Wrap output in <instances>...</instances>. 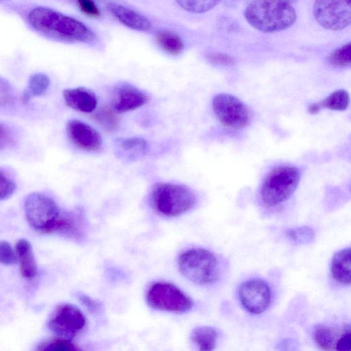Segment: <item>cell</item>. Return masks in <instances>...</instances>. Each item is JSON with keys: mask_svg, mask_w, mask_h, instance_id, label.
Returning <instances> with one entry per match:
<instances>
[{"mask_svg": "<svg viewBox=\"0 0 351 351\" xmlns=\"http://www.w3.org/2000/svg\"><path fill=\"white\" fill-rule=\"evenodd\" d=\"M147 97L138 88L129 84L114 87L111 95V106L119 112L135 110L145 104Z\"/></svg>", "mask_w": 351, "mask_h": 351, "instance_id": "13", "label": "cell"}, {"mask_svg": "<svg viewBox=\"0 0 351 351\" xmlns=\"http://www.w3.org/2000/svg\"><path fill=\"white\" fill-rule=\"evenodd\" d=\"M149 201L158 213L167 217H176L190 210L196 197L193 191L183 184L157 183L150 193Z\"/></svg>", "mask_w": 351, "mask_h": 351, "instance_id": "3", "label": "cell"}, {"mask_svg": "<svg viewBox=\"0 0 351 351\" xmlns=\"http://www.w3.org/2000/svg\"><path fill=\"white\" fill-rule=\"evenodd\" d=\"M69 140L77 147L87 152H97L101 147V138L91 126L79 120H71L66 125Z\"/></svg>", "mask_w": 351, "mask_h": 351, "instance_id": "12", "label": "cell"}, {"mask_svg": "<svg viewBox=\"0 0 351 351\" xmlns=\"http://www.w3.org/2000/svg\"><path fill=\"white\" fill-rule=\"evenodd\" d=\"M24 211L34 230L43 233L56 232L61 213L52 198L40 193H32L25 199Z\"/></svg>", "mask_w": 351, "mask_h": 351, "instance_id": "6", "label": "cell"}, {"mask_svg": "<svg viewBox=\"0 0 351 351\" xmlns=\"http://www.w3.org/2000/svg\"><path fill=\"white\" fill-rule=\"evenodd\" d=\"M63 97L69 107L82 112L93 111L97 104L94 92L84 87L65 89Z\"/></svg>", "mask_w": 351, "mask_h": 351, "instance_id": "14", "label": "cell"}, {"mask_svg": "<svg viewBox=\"0 0 351 351\" xmlns=\"http://www.w3.org/2000/svg\"><path fill=\"white\" fill-rule=\"evenodd\" d=\"M214 113L224 126L239 130L250 122V113L245 104L237 97L227 93L217 95L213 99Z\"/></svg>", "mask_w": 351, "mask_h": 351, "instance_id": "10", "label": "cell"}, {"mask_svg": "<svg viewBox=\"0 0 351 351\" xmlns=\"http://www.w3.org/2000/svg\"><path fill=\"white\" fill-rule=\"evenodd\" d=\"M321 106L319 105V103H313V104H311V105H309L308 106V112L311 113V114H317V112H319L320 109H321Z\"/></svg>", "mask_w": 351, "mask_h": 351, "instance_id": "38", "label": "cell"}, {"mask_svg": "<svg viewBox=\"0 0 351 351\" xmlns=\"http://www.w3.org/2000/svg\"><path fill=\"white\" fill-rule=\"evenodd\" d=\"M331 274L334 280L343 285H350L351 282L350 247L337 251L331 261Z\"/></svg>", "mask_w": 351, "mask_h": 351, "instance_id": "16", "label": "cell"}, {"mask_svg": "<svg viewBox=\"0 0 351 351\" xmlns=\"http://www.w3.org/2000/svg\"><path fill=\"white\" fill-rule=\"evenodd\" d=\"M285 1H287L289 3H295V2L299 1L300 0H285Z\"/></svg>", "mask_w": 351, "mask_h": 351, "instance_id": "39", "label": "cell"}, {"mask_svg": "<svg viewBox=\"0 0 351 351\" xmlns=\"http://www.w3.org/2000/svg\"><path fill=\"white\" fill-rule=\"evenodd\" d=\"M12 139L7 127L0 123V150L9 145Z\"/></svg>", "mask_w": 351, "mask_h": 351, "instance_id": "35", "label": "cell"}, {"mask_svg": "<svg viewBox=\"0 0 351 351\" xmlns=\"http://www.w3.org/2000/svg\"><path fill=\"white\" fill-rule=\"evenodd\" d=\"M86 320L76 306L63 303L58 305L50 314L47 325L57 337L73 339L84 328Z\"/></svg>", "mask_w": 351, "mask_h": 351, "instance_id": "8", "label": "cell"}, {"mask_svg": "<svg viewBox=\"0 0 351 351\" xmlns=\"http://www.w3.org/2000/svg\"><path fill=\"white\" fill-rule=\"evenodd\" d=\"M156 40L164 51L171 55H178L184 49V43L181 38L169 31L158 32L156 36Z\"/></svg>", "mask_w": 351, "mask_h": 351, "instance_id": "20", "label": "cell"}, {"mask_svg": "<svg viewBox=\"0 0 351 351\" xmlns=\"http://www.w3.org/2000/svg\"><path fill=\"white\" fill-rule=\"evenodd\" d=\"M335 350L339 351H350L351 332L349 324L344 327V329L336 344Z\"/></svg>", "mask_w": 351, "mask_h": 351, "instance_id": "31", "label": "cell"}, {"mask_svg": "<svg viewBox=\"0 0 351 351\" xmlns=\"http://www.w3.org/2000/svg\"><path fill=\"white\" fill-rule=\"evenodd\" d=\"M343 330L339 332L334 328L319 324L314 329L313 339L320 348L325 350H335L336 344Z\"/></svg>", "mask_w": 351, "mask_h": 351, "instance_id": "19", "label": "cell"}, {"mask_svg": "<svg viewBox=\"0 0 351 351\" xmlns=\"http://www.w3.org/2000/svg\"><path fill=\"white\" fill-rule=\"evenodd\" d=\"M190 338L199 350L210 351L216 346L218 332L212 326H197L191 331Z\"/></svg>", "mask_w": 351, "mask_h": 351, "instance_id": "18", "label": "cell"}, {"mask_svg": "<svg viewBox=\"0 0 351 351\" xmlns=\"http://www.w3.org/2000/svg\"><path fill=\"white\" fill-rule=\"evenodd\" d=\"M239 300L246 311L258 315L265 312L271 302V291L268 285L260 279L242 282L238 290Z\"/></svg>", "mask_w": 351, "mask_h": 351, "instance_id": "11", "label": "cell"}, {"mask_svg": "<svg viewBox=\"0 0 351 351\" xmlns=\"http://www.w3.org/2000/svg\"><path fill=\"white\" fill-rule=\"evenodd\" d=\"M350 103V97L348 92L343 89L337 90L326 99L319 105L321 108H326L333 110L343 111L347 109Z\"/></svg>", "mask_w": 351, "mask_h": 351, "instance_id": "21", "label": "cell"}, {"mask_svg": "<svg viewBox=\"0 0 351 351\" xmlns=\"http://www.w3.org/2000/svg\"><path fill=\"white\" fill-rule=\"evenodd\" d=\"M93 118L95 121L107 131H113L118 128L119 119L114 112L108 107H102L97 111Z\"/></svg>", "mask_w": 351, "mask_h": 351, "instance_id": "25", "label": "cell"}, {"mask_svg": "<svg viewBox=\"0 0 351 351\" xmlns=\"http://www.w3.org/2000/svg\"><path fill=\"white\" fill-rule=\"evenodd\" d=\"M49 84L50 79L46 74L34 73L29 78L27 88L25 91L31 97L40 96L46 92Z\"/></svg>", "mask_w": 351, "mask_h": 351, "instance_id": "22", "label": "cell"}, {"mask_svg": "<svg viewBox=\"0 0 351 351\" xmlns=\"http://www.w3.org/2000/svg\"><path fill=\"white\" fill-rule=\"evenodd\" d=\"M148 304L158 311L176 313H186L193 306V300L176 285L167 282H156L146 294Z\"/></svg>", "mask_w": 351, "mask_h": 351, "instance_id": "7", "label": "cell"}, {"mask_svg": "<svg viewBox=\"0 0 351 351\" xmlns=\"http://www.w3.org/2000/svg\"><path fill=\"white\" fill-rule=\"evenodd\" d=\"M181 274L197 285H210L218 280L220 275L219 261L209 250L191 248L183 252L178 258Z\"/></svg>", "mask_w": 351, "mask_h": 351, "instance_id": "4", "label": "cell"}, {"mask_svg": "<svg viewBox=\"0 0 351 351\" xmlns=\"http://www.w3.org/2000/svg\"><path fill=\"white\" fill-rule=\"evenodd\" d=\"M27 19L36 31L56 40L84 43H92L95 40V35L86 25L49 8L32 9Z\"/></svg>", "mask_w": 351, "mask_h": 351, "instance_id": "1", "label": "cell"}, {"mask_svg": "<svg viewBox=\"0 0 351 351\" xmlns=\"http://www.w3.org/2000/svg\"><path fill=\"white\" fill-rule=\"evenodd\" d=\"M224 5L228 7H235L245 0H221Z\"/></svg>", "mask_w": 351, "mask_h": 351, "instance_id": "37", "label": "cell"}, {"mask_svg": "<svg viewBox=\"0 0 351 351\" xmlns=\"http://www.w3.org/2000/svg\"><path fill=\"white\" fill-rule=\"evenodd\" d=\"M66 1H72V0H66Z\"/></svg>", "mask_w": 351, "mask_h": 351, "instance_id": "41", "label": "cell"}, {"mask_svg": "<svg viewBox=\"0 0 351 351\" xmlns=\"http://www.w3.org/2000/svg\"><path fill=\"white\" fill-rule=\"evenodd\" d=\"M244 16L251 26L265 33L285 30L297 19L294 8L285 0H253L245 8Z\"/></svg>", "mask_w": 351, "mask_h": 351, "instance_id": "2", "label": "cell"}, {"mask_svg": "<svg viewBox=\"0 0 351 351\" xmlns=\"http://www.w3.org/2000/svg\"><path fill=\"white\" fill-rule=\"evenodd\" d=\"M15 189V183L9 177L0 171V200L11 197Z\"/></svg>", "mask_w": 351, "mask_h": 351, "instance_id": "30", "label": "cell"}, {"mask_svg": "<svg viewBox=\"0 0 351 351\" xmlns=\"http://www.w3.org/2000/svg\"><path fill=\"white\" fill-rule=\"evenodd\" d=\"M208 59L210 62L215 64L230 66L234 63V60L231 56L221 53H210L208 56Z\"/></svg>", "mask_w": 351, "mask_h": 351, "instance_id": "34", "label": "cell"}, {"mask_svg": "<svg viewBox=\"0 0 351 351\" xmlns=\"http://www.w3.org/2000/svg\"><path fill=\"white\" fill-rule=\"evenodd\" d=\"M77 298L90 312L93 313H97L100 311V304L92 298L81 293L77 294Z\"/></svg>", "mask_w": 351, "mask_h": 351, "instance_id": "33", "label": "cell"}, {"mask_svg": "<svg viewBox=\"0 0 351 351\" xmlns=\"http://www.w3.org/2000/svg\"><path fill=\"white\" fill-rule=\"evenodd\" d=\"M17 258L11 245L6 241H0V263L9 265L16 263Z\"/></svg>", "mask_w": 351, "mask_h": 351, "instance_id": "29", "label": "cell"}, {"mask_svg": "<svg viewBox=\"0 0 351 351\" xmlns=\"http://www.w3.org/2000/svg\"><path fill=\"white\" fill-rule=\"evenodd\" d=\"M107 8L121 23L131 29L146 32L152 27V24L147 18L126 6L117 3H109Z\"/></svg>", "mask_w": 351, "mask_h": 351, "instance_id": "15", "label": "cell"}, {"mask_svg": "<svg viewBox=\"0 0 351 351\" xmlns=\"http://www.w3.org/2000/svg\"><path fill=\"white\" fill-rule=\"evenodd\" d=\"M37 350L44 351H75L80 350L71 340L59 337L49 339L38 345Z\"/></svg>", "mask_w": 351, "mask_h": 351, "instance_id": "23", "label": "cell"}, {"mask_svg": "<svg viewBox=\"0 0 351 351\" xmlns=\"http://www.w3.org/2000/svg\"><path fill=\"white\" fill-rule=\"evenodd\" d=\"M12 90L13 88L10 82L0 76V95H1V96L8 95Z\"/></svg>", "mask_w": 351, "mask_h": 351, "instance_id": "36", "label": "cell"}, {"mask_svg": "<svg viewBox=\"0 0 351 351\" xmlns=\"http://www.w3.org/2000/svg\"><path fill=\"white\" fill-rule=\"evenodd\" d=\"M329 62L337 67H346L351 62L350 43L343 45L331 53L328 57Z\"/></svg>", "mask_w": 351, "mask_h": 351, "instance_id": "27", "label": "cell"}, {"mask_svg": "<svg viewBox=\"0 0 351 351\" xmlns=\"http://www.w3.org/2000/svg\"><path fill=\"white\" fill-rule=\"evenodd\" d=\"M300 179L298 168L282 165L272 169L261 188V198L268 206H277L287 199L296 189Z\"/></svg>", "mask_w": 351, "mask_h": 351, "instance_id": "5", "label": "cell"}, {"mask_svg": "<svg viewBox=\"0 0 351 351\" xmlns=\"http://www.w3.org/2000/svg\"><path fill=\"white\" fill-rule=\"evenodd\" d=\"M286 234L289 240L298 245L311 243L315 237L314 230L306 226L287 229Z\"/></svg>", "mask_w": 351, "mask_h": 351, "instance_id": "24", "label": "cell"}, {"mask_svg": "<svg viewBox=\"0 0 351 351\" xmlns=\"http://www.w3.org/2000/svg\"><path fill=\"white\" fill-rule=\"evenodd\" d=\"M313 14L324 28L343 29L351 22V0H315Z\"/></svg>", "mask_w": 351, "mask_h": 351, "instance_id": "9", "label": "cell"}, {"mask_svg": "<svg viewBox=\"0 0 351 351\" xmlns=\"http://www.w3.org/2000/svg\"><path fill=\"white\" fill-rule=\"evenodd\" d=\"M81 11L85 14L98 17L100 16V11L93 0H76Z\"/></svg>", "mask_w": 351, "mask_h": 351, "instance_id": "32", "label": "cell"}, {"mask_svg": "<svg viewBox=\"0 0 351 351\" xmlns=\"http://www.w3.org/2000/svg\"><path fill=\"white\" fill-rule=\"evenodd\" d=\"M7 1V0H0V1Z\"/></svg>", "mask_w": 351, "mask_h": 351, "instance_id": "40", "label": "cell"}, {"mask_svg": "<svg viewBox=\"0 0 351 351\" xmlns=\"http://www.w3.org/2000/svg\"><path fill=\"white\" fill-rule=\"evenodd\" d=\"M118 145L125 152H130L132 154H143L148 147L147 141L138 137L120 139L118 141Z\"/></svg>", "mask_w": 351, "mask_h": 351, "instance_id": "28", "label": "cell"}, {"mask_svg": "<svg viewBox=\"0 0 351 351\" xmlns=\"http://www.w3.org/2000/svg\"><path fill=\"white\" fill-rule=\"evenodd\" d=\"M184 10L193 12L202 13L213 8L220 0H176Z\"/></svg>", "mask_w": 351, "mask_h": 351, "instance_id": "26", "label": "cell"}, {"mask_svg": "<svg viewBox=\"0 0 351 351\" xmlns=\"http://www.w3.org/2000/svg\"><path fill=\"white\" fill-rule=\"evenodd\" d=\"M16 252L21 275L27 279L34 278L37 274V265L31 243L25 239H19Z\"/></svg>", "mask_w": 351, "mask_h": 351, "instance_id": "17", "label": "cell"}]
</instances>
